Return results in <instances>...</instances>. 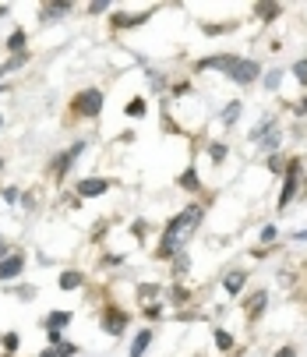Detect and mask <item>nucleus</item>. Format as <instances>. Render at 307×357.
Instances as JSON below:
<instances>
[{"instance_id":"f257e3e1","label":"nucleus","mask_w":307,"mask_h":357,"mask_svg":"<svg viewBox=\"0 0 307 357\" xmlns=\"http://www.w3.org/2000/svg\"><path fill=\"white\" fill-rule=\"evenodd\" d=\"M201 227H205V202L194 198V202H187L184 209H177V213L163 223L159 241H156V248H152V262L170 266L180 251L191 248V241L201 234Z\"/></svg>"},{"instance_id":"f03ea898","label":"nucleus","mask_w":307,"mask_h":357,"mask_svg":"<svg viewBox=\"0 0 307 357\" xmlns=\"http://www.w3.org/2000/svg\"><path fill=\"white\" fill-rule=\"evenodd\" d=\"M102 107H107V92H102L99 85H81V89L68 99V117H64V124H81V121L95 124V121L102 117Z\"/></svg>"},{"instance_id":"7ed1b4c3","label":"nucleus","mask_w":307,"mask_h":357,"mask_svg":"<svg viewBox=\"0 0 307 357\" xmlns=\"http://www.w3.org/2000/svg\"><path fill=\"white\" fill-rule=\"evenodd\" d=\"M307 195V170H304V156H286V170H283V184L276 195V213L293 209V202Z\"/></svg>"},{"instance_id":"20e7f679","label":"nucleus","mask_w":307,"mask_h":357,"mask_svg":"<svg viewBox=\"0 0 307 357\" xmlns=\"http://www.w3.org/2000/svg\"><path fill=\"white\" fill-rule=\"evenodd\" d=\"M88 145H92L88 138H74L68 149H57L54 156H49V163H46V177H49V181H54V184L61 188V184L71 177V170L78 167V160H81L85 152H88Z\"/></svg>"},{"instance_id":"39448f33","label":"nucleus","mask_w":307,"mask_h":357,"mask_svg":"<svg viewBox=\"0 0 307 357\" xmlns=\"http://www.w3.org/2000/svg\"><path fill=\"white\" fill-rule=\"evenodd\" d=\"M159 8H145V11H131V8H113L107 15V29L113 36H124V32H134V29H145L152 18H156Z\"/></svg>"},{"instance_id":"423d86ee","label":"nucleus","mask_w":307,"mask_h":357,"mask_svg":"<svg viewBox=\"0 0 307 357\" xmlns=\"http://www.w3.org/2000/svg\"><path fill=\"white\" fill-rule=\"evenodd\" d=\"M131 322H134V315L127 308H120V304H107V308H99V329H102V336H110V340H124Z\"/></svg>"},{"instance_id":"0eeeda50","label":"nucleus","mask_w":307,"mask_h":357,"mask_svg":"<svg viewBox=\"0 0 307 357\" xmlns=\"http://www.w3.org/2000/svg\"><path fill=\"white\" fill-rule=\"evenodd\" d=\"M262 75H265V64H262V57H244L240 54V61L230 68V85H237V89H254L262 82Z\"/></svg>"},{"instance_id":"6e6552de","label":"nucleus","mask_w":307,"mask_h":357,"mask_svg":"<svg viewBox=\"0 0 307 357\" xmlns=\"http://www.w3.org/2000/svg\"><path fill=\"white\" fill-rule=\"evenodd\" d=\"M269 301H272V294H269L265 287L247 290L244 301H240V315H244V322H247V326H258V322L269 315Z\"/></svg>"},{"instance_id":"1a4fd4ad","label":"nucleus","mask_w":307,"mask_h":357,"mask_svg":"<svg viewBox=\"0 0 307 357\" xmlns=\"http://www.w3.org/2000/svg\"><path fill=\"white\" fill-rule=\"evenodd\" d=\"M237 61H240V54H226V50H216V54L194 57V61H191V71H194V75H209V71L230 75V68H233Z\"/></svg>"},{"instance_id":"9d476101","label":"nucleus","mask_w":307,"mask_h":357,"mask_svg":"<svg viewBox=\"0 0 307 357\" xmlns=\"http://www.w3.org/2000/svg\"><path fill=\"white\" fill-rule=\"evenodd\" d=\"M113 191V177H99V174H85L74 181V198L78 202H88V198H102Z\"/></svg>"},{"instance_id":"9b49d317","label":"nucleus","mask_w":307,"mask_h":357,"mask_svg":"<svg viewBox=\"0 0 307 357\" xmlns=\"http://www.w3.org/2000/svg\"><path fill=\"white\" fill-rule=\"evenodd\" d=\"M29 269V255L22 248H11V255L0 259V287H11L15 280H22Z\"/></svg>"},{"instance_id":"f8f14e48","label":"nucleus","mask_w":307,"mask_h":357,"mask_svg":"<svg viewBox=\"0 0 307 357\" xmlns=\"http://www.w3.org/2000/svg\"><path fill=\"white\" fill-rule=\"evenodd\" d=\"M247 283H251V269H247V266H233V269H226V273L219 276L223 297H240V294L247 290Z\"/></svg>"},{"instance_id":"ddd939ff","label":"nucleus","mask_w":307,"mask_h":357,"mask_svg":"<svg viewBox=\"0 0 307 357\" xmlns=\"http://www.w3.org/2000/svg\"><path fill=\"white\" fill-rule=\"evenodd\" d=\"M74 11V0H42L39 4V25H54Z\"/></svg>"},{"instance_id":"4468645a","label":"nucleus","mask_w":307,"mask_h":357,"mask_svg":"<svg viewBox=\"0 0 307 357\" xmlns=\"http://www.w3.org/2000/svg\"><path fill=\"white\" fill-rule=\"evenodd\" d=\"M184 195H191V198H201L205 195V181H201V174H198V167L194 163H187L180 174H177V181H173Z\"/></svg>"},{"instance_id":"2eb2a0df","label":"nucleus","mask_w":307,"mask_h":357,"mask_svg":"<svg viewBox=\"0 0 307 357\" xmlns=\"http://www.w3.org/2000/svg\"><path fill=\"white\" fill-rule=\"evenodd\" d=\"M251 18H254V22H262L265 29H272V25L283 18V4H279V0H254Z\"/></svg>"},{"instance_id":"dca6fc26","label":"nucleus","mask_w":307,"mask_h":357,"mask_svg":"<svg viewBox=\"0 0 307 357\" xmlns=\"http://www.w3.org/2000/svg\"><path fill=\"white\" fill-rule=\"evenodd\" d=\"M276 128H283V114H276V110H269V114H262L258 121H254V128L247 131V142L251 145H258L265 135H272Z\"/></svg>"},{"instance_id":"f3484780","label":"nucleus","mask_w":307,"mask_h":357,"mask_svg":"<svg viewBox=\"0 0 307 357\" xmlns=\"http://www.w3.org/2000/svg\"><path fill=\"white\" fill-rule=\"evenodd\" d=\"M156 343V326H141L134 336H131V347H127V357H145Z\"/></svg>"},{"instance_id":"a211bd4d","label":"nucleus","mask_w":307,"mask_h":357,"mask_svg":"<svg viewBox=\"0 0 307 357\" xmlns=\"http://www.w3.org/2000/svg\"><path fill=\"white\" fill-rule=\"evenodd\" d=\"M71 322H74V312L54 308V312H46V319H42V333H68Z\"/></svg>"},{"instance_id":"6ab92c4d","label":"nucleus","mask_w":307,"mask_h":357,"mask_svg":"<svg viewBox=\"0 0 307 357\" xmlns=\"http://www.w3.org/2000/svg\"><path fill=\"white\" fill-rule=\"evenodd\" d=\"M85 283H88L85 269H61V273H57V290H64V294L85 290Z\"/></svg>"},{"instance_id":"aec40b11","label":"nucleus","mask_w":307,"mask_h":357,"mask_svg":"<svg viewBox=\"0 0 307 357\" xmlns=\"http://www.w3.org/2000/svg\"><path fill=\"white\" fill-rule=\"evenodd\" d=\"M191 269H194V259H191V251H180L177 259L170 262V283H187Z\"/></svg>"},{"instance_id":"412c9836","label":"nucleus","mask_w":307,"mask_h":357,"mask_svg":"<svg viewBox=\"0 0 307 357\" xmlns=\"http://www.w3.org/2000/svg\"><path fill=\"white\" fill-rule=\"evenodd\" d=\"M283 145H286V128H276L272 135H265L254 145V152H258V156H272V152H283Z\"/></svg>"},{"instance_id":"4be33fe9","label":"nucleus","mask_w":307,"mask_h":357,"mask_svg":"<svg viewBox=\"0 0 307 357\" xmlns=\"http://www.w3.org/2000/svg\"><path fill=\"white\" fill-rule=\"evenodd\" d=\"M212 347H216V354L230 357V354H237V336H233L226 326H216V329H212Z\"/></svg>"},{"instance_id":"5701e85b","label":"nucleus","mask_w":307,"mask_h":357,"mask_svg":"<svg viewBox=\"0 0 307 357\" xmlns=\"http://www.w3.org/2000/svg\"><path fill=\"white\" fill-rule=\"evenodd\" d=\"M163 287H166V283H159V280H141V283L134 287V297H138L141 304H152V301H163Z\"/></svg>"},{"instance_id":"b1692460","label":"nucleus","mask_w":307,"mask_h":357,"mask_svg":"<svg viewBox=\"0 0 307 357\" xmlns=\"http://www.w3.org/2000/svg\"><path fill=\"white\" fill-rule=\"evenodd\" d=\"M4 50H8V57L11 54H25V50H29V29L25 25H15L8 32V39H4Z\"/></svg>"},{"instance_id":"393cba45","label":"nucleus","mask_w":307,"mask_h":357,"mask_svg":"<svg viewBox=\"0 0 307 357\" xmlns=\"http://www.w3.org/2000/svg\"><path fill=\"white\" fill-rule=\"evenodd\" d=\"M124 117H127V121H145V117H148V96L134 92L127 103H124Z\"/></svg>"},{"instance_id":"a878e982","label":"nucleus","mask_w":307,"mask_h":357,"mask_svg":"<svg viewBox=\"0 0 307 357\" xmlns=\"http://www.w3.org/2000/svg\"><path fill=\"white\" fill-rule=\"evenodd\" d=\"M240 114H244V99H230V103L219 110V124H223L226 131H233V128L240 124Z\"/></svg>"},{"instance_id":"bb28decb","label":"nucleus","mask_w":307,"mask_h":357,"mask_svg":"<svg viewBox=\"0 0 307 357\" xmlns=\"http://www.w3.org/2000/svg\"><path fill=\"white\" fill-rule=\"evenodd\" d=\"M141 319H145V326H156V322L170 319L166 301H152V304H141Z\"/></svg>"},{"instance_id":"cd10ccee","label":"nucleus","mask_w":307,"mask_h":357,"mask_svg":"<svg viewBox=\"0 0 307 357\" xmlns=\"http://www.w3.org/2000/svg\"><path fill=\"white\" fill-rule=\"evenodd\" d=\"M205 152H209L212 167H223V163L230 160V142H223V138H209V142H205Z\"/></svg>"},{"instance_id":"c85d7f7f","label":"nucleus","mask_w":307,"mask_h":357,"mask_svg":"<svg viewBox=\"0 0 307 357\" xmlns=\"http://www.w3.org/2000/svg\"><path fill=\"white\" fill-rule=\"evenodd\" d=\"M145 78H148V89L156 96H166L170 92V75L159 71V68H145Z\"/></svg>"},{"instance_id":"c756f323","label":"nucleus","mask_w":307,"mask_h":357,"mask_svg":"<svg viewBox=\"0 0 307 357\" xmlns=\"http://www.w3.org/2000/svg\"><path fill=\"white\" fill-rule=\"evenodd\" d=\"M240 29V18H230V22H205L201 25V36H230Z\"/></svg>"},{"instance_id":"7c9ffc66","label":"nucleus","mask_w":307,"mask_h":357,"mask_svg":"<svg viewBox=\"0 0 307 357\" xmlns=\"http://www.w3.org/2000/svg\"><path fill=\"white\" fill-rule=\"evenodd\" d=\"M187 96H198V85H194L191 78L170 82V92H166V99H170V103H173V99H187Z\"/></svg>"},{"instance_id":"2f4dec72","label":"nucleus","mask_w":307,"mask_h":357,"mask_svg":"<svg viewBox=\"0 0 307 357\" xmlns=\"http://www.w3.org/2000/svg\"><path fill=\"white\" fill-rule=\"evenodd\" d=\"M283 78H286V68H269L258 85H262L265 92H279V89H283Z\"/></svg>"},{"instance_id":"473e14b6","label":"nucleus","mask_w":307,"mask_h":357,"mask_svg":"<svg viewBox=\"0 0 307 357\" xmlns=\"http://www.w3.org/2000/svg\"><path fill=\"white\" fill-rule=\"evenodd\" d=\"M127 234H131V241H134V244H145V241L152 237V223H148L145 216H138V220H131Z\"/></svg>"},{"instance_id":"72a5a7b5","label":"nucleus","mask_w":307,"mask_h":357,"mask_svg":"<svg viewBox=\"0 0 307 357\" xmlns=\"http://www.w3.org/2000/svg\"><path fill=\"white\" fill-rule=\"evenodd\" d=\"M22 350V333L18 329H4L0 333V354H18Z\"/></svg>"},{"instance_id":"f704fd0d","label":"nucleus","mask_w":307,"mask_h":357,"mask_svg":"<svg viewBox=\"0 0 307 357\" xmlns=\"http://www.w3.org/2000/svg\"><path fill=\"white\" fill-rule=\"evenodd\" d=\"M272 244H283V234H279L276 223H262V230H258V248H272Z\"/></svg>"},{"instance_id":"c9c22d12","label":"nucleus","mask_w":307,"mask_h":357,"mask_svg":"<svg viewBox=\"0 0 307 357\" xmlns=\"http://www.w3.org/2000/svg\"><path fill=\"white\" fill-rule=\"evenodd\" d=\"M120 266H127V255L124 251H102L99 269H120Z\"/></svg>"},{"instance_id":"e433bc0d","label":"nucleus","mask_w":307,"mask_h":357,"mask_svg":"<svg viewBox=\"0 0 307 357\" xmlns=\"http://www.w3.org/2000/svg\"><path fill=\"white\" fill-rule=\"evenodd\" d=\"M265 170H269L272 177H283V170H286V152H272V156H265Z\"/></svg>"},{"instance_id":"4c0bfd02","label":"nucleus","mask_w":307,"mask_h":357,"mask_svg":"<svg viewBox=\"0 0 307 357\" xmlns=\"http://www.w3.org/2000/svg\"><path fill=\"white\" fill-rule=\"evenodd\" d=\"M286 75H293V78H297V85H300V89H307V57H297V61L290 64V71H286Z\"/></svg>"},{"instance_id":"58836bf2","label":"nucleus","mask_w":307,"mask_h":357,"mask_svg":"<svg viewBox=\"0 0 307 357\" xmlns=\"http://www.w3.org/2000/svg\"><path fill=\"white\" fill-rule=\"evenodd\" d=\"M0 206H22V188H18V184H4V195H0Z\"/></svg>"},{"instance_id":"ea45409f","label":"nucleus","mask_w":307,"mask_h":357,"mask_svg":"<svg viewBox=\"0 0 307 357\" xmlns=\"http://www.w3.org/2000/svg\"><path fill=\"white\" fill-rule=\"evenodd\" d=\"M49 350H54L57 357H78V354H81V347H78V343H71V340H61L57 347H49Z\"/></svg>"},{"instance_id":"a19ab883","label":"nucleus","mask_w":307,"mask_h":357,"mask_svg":"<svg viewBox=\"0 0 307 357\" xmlns=\"http://www.w3.org/2000/svg\"><path fill=\"white\" fill-rule=\"evenodd\" d=\"M113 11V0H92V4L85 8V15H92V18H99V15H110Z\"/></svg>"},{"instance_id":"79ce46f5","label":"nucleus","mask_w":307,"mask_h":357,"mask_svg":"<svg viewBox=\"0 0 307 357\" xmlns=\"http://www.w3.org/2000/svg\"><path fill=\"white\" fill-rule=\"evenodd\" d=\"M11 294H15L18 301H25V304H29V301H36V294H39V287H32V283L25 287V283H22V287H11Z\"/></svg>"},{"instance_id":"37998d69","label":"nucleus","mask_w":307,"mask_h":357,"mask_svg":"<svg viewBox=\"0 0 307 357\" xmlns=\"http://www.w3.org/2000/svg\"><path fill=\"white\" fill-rule=\"evenodd\" d=\"M22 209H25V213H36V209H39L36 191H22Z\"/></svg>"},{"instance_id":"c03bdc74","label":"nucleus","mask_w":307,"mask_h":357,"mask_svg":"<svg viewBox=\"0 0 307 357\" xmlns=\"http://www.w3.org/2000/svg\"><path fill=\"white\" fill-rule=\"evenodd\" d=\"M272 357H300V350H297V343H283L272 350Z\"/></svg>"},{"instance_id":"a18cd8bd","label":"nucleus","mask_w":307,"mask_h":357,"mask_svg":"<svg viewBox=\"0 0 307 357\" xmlns=\"http://www.w3.org/2000/svg\"><path fill=\"white\" fill-rule=\"evenodd\" d=\"M286 107H290L297 117H307V89H304V96L297 99V103H286Z\"/></svg>"},{"instance_id":"49530a36","label":"nucleus","mask_w":307,"mask_h":357,"mask_svg":"<svg viewBox=\"0 0 307 357\" xmlns=\"http://www.w3.org/2000/svg\"><path fill=\"white\" fill-rule=\"evenodd\" d=\"M4 255H11V241H8L4 230H0V259H4Z\"/></svg>"},{"instance_id":"de8ad7c7","label":"nucleus","mask_w":307,"mask_h":357,"mask_svg":"<svg viewBox=\"0 0 307 357\" xmlns=\"http://www.w3.org/2000/svg\"><path fill=\"white\" fill-rule=\"evenodd\" d=\"M61 340H68V333H46V347H57Z\"/></svg>"},{"instance_id":"09e8293b","label":"nucleus","mask_w":307,"mask_h":357,"mask_svg":"<svg viewBox=\"0 0 307 357\" xmlns=\"http://www.w3.org/2000/svg\"><path fill=\"white\" fill-rule=\"evenodd\" d=\"M290 241H297V244H304V241H307V227H304V230H293V234H290Z\"/></svg>"},{"instance_id":"8fccbe9b","label":"nucleus","mask_w":307,"mask_h":357,"mask_svg":"<svg viewBox=\"0 0 307 357\" xmlns=\"http://www.w3.org/2000/svg\"><path fill=\"white\" fill-rule=\"evenodd\" d=\"M32 357H57V354L49 350V347H42V350H39V354H32Z\"/></svg>"},{"instance_id":"3c124183","label":"nucleus","mask_w":307,"mask_h":357,"mask_svg":"<svg viewBox=\"0 0 307 357\" xmlns=\"http://www.w3.org/2000/svg\"><path fill=\"white\" fill-rule=\"evenodd\" d=\"M11 15V4H0V18H8Z\"/></svg>"},{"instance_id":"603ef678","label":"nucleus","mask_w":307,"mask_h":357,"mask_svg":"<svg viewBox=\"0 0 307 357\" xmlns=\"http://www.w3.org/2000/svg\"><path fill=\"white\" fill-rule=\"evenodd\" d=\"M15 92V85H0V96H11Z\"/></svg>"},{"instance_id":"864d4df0","label":"nucleus","mask_w":307,"mask_h":357,"mask_svg":"<svg viewBox=\"0 0 307 357\" xmlns=\"http://www.w3.org/2000/svg\"><path fill=\"white\" fill-rule=\"evenodd\" d=\"M8 170V160H4V152H0V174H4Z\"/></svg>"},{"instance_id":"5fc2aeb1","label":"nucleus","mask_w":307,"mask_h":357,"mask_svg":"<svg viewBox=\"0 0 307 357\" xmlns=\"http://www.w3.org/2000/svg\"><path fill=\"white\" fill-rule=\"evenodd\" d=\"M4 124H8V117H4V114H0V131H4Z\"/></svg>"},{"instance_id":"6e6d98bb","label":"nucleus","mask_w":307,"mask_h":357,"mask_svg":"<svg viewBox=\"0 0 307 357\" xmlns=\"http://www.w3.org/2000/svg\"><path fill=\"white\" fill-rule=\"evenodd\" d=\"M0 357H18V354H0Z\"/></svg>"},{"instance_id":"4d7b16f0","label":"nucleus","mask_w":307,"mask_h":357,"mask_svg":"<svg viewBox=\"0 0 307 357\" xmlns=\"http://www.w3.org/2000/svg\"><path fill=\"white\" fill-rule=\"evenodd\" d=\"M0 195H4V184H0Z\"/></svg>"}]
</instances>
